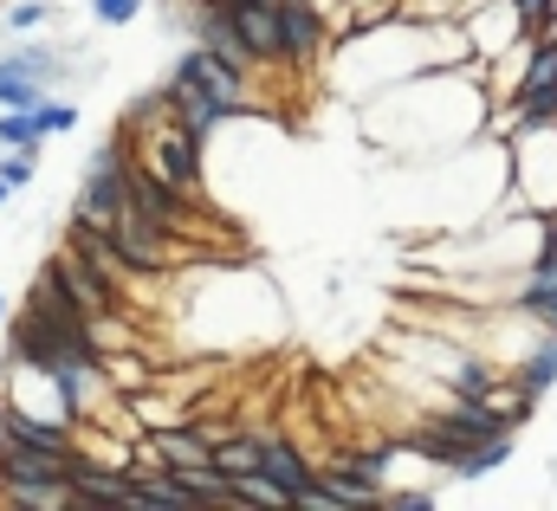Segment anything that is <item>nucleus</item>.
<instances>
[{"label":"nucleus","mask_w":557,"mask_h":511,"mask_svg":"<svg viewBox=\"0 0 557 511\" xmlns=\"http://www.w3.org/2000/svg\"><path fill=\"white\" fill-rule=\"evenodd\" d=\"M39 272H52V285H59V291H65L85 317H111V311H124V291H117V285L91 265V259L78 253V247H59V253L46 259Z\"/></svg>","instance_id":"7"},{"label":"nucleus","mask_w":557,"mask_h":511,"mask_svg":"<svg viewBox=\"0 0 557 511\" xmlns=\"http://www.w3.org/2000/svg\"><path fill=\"white\" fill-rule=\"evenodd\" d=\"M331 46V13L324 0H278V72L318 65Z\"/></svg>","instance_id":"5"},{"label":"nucleus","mask_w":557,"mask_h":511,"mask_svg":"<svg viewBox=\"0 0 557 511\" xmlns=\"http://www.w3.org/2000/svg\"><path fill=\"white\" fill-rule=\"evenodd\" d=\"M46 98V85L33 78V72H20L7 52H0V111H33Z\"/></svg>","instance_id":"16"},{"label":"nucleus","mask_w":557,"mask_h":511,"mask_svg":"<svg viewBox=\"0 0 557 511\" xmlns=\"http://www.w3.org/2000/svg\"><path fill=\"white\" fill-rule=\"evenodd\" d=\"M512 383L525 388V395H539V401L552 395V388H557V331H545V337H539V350L519 363V376H512Z\"/></svg>","instance_id":"13"},{"label":"nucleus","mask_w":557,"mask_h":511,"mask_svg":"<svg viewBox=\"0 0 557 511\" xmlns=\"http://www.w3.org/2000/svg\"><path fill=\"white\" fill-rule=\"evenodd\" d=\"M131 149H137V155L162 175V182H169V188H175V195H188V201H201V195H208V142H195L188 129L169 117V111H162L149 129H137V136H131Z\"/></svg>","instance_id":"2"},{"label":"nucleus","mask_w":557,"mask_h":511,"mask_svg":"<svg viewBox=\"0 0 557 511\" xmlns=\"http://www.w3.org/2000/svg\"><path fill=\"white\" fill-rule=\"evenodd\" d=\"M124 175H131V136L117 129V136H104L98 149H91V162H85V182H78V201H72V214H85V221H117L124 214V201H131V188H124Z\"/></svg>","instance_id":"3"},{"label":"nucleus","mask_w":557,"mask_h":511,"mask_svg":"<svg viewBox=\"0 0 557 511\" xmlns=\"http://www.w3.org/2000/svg\"><path fill=\"white\" fill-rule=\"evenodd\" d=\"M33 175H39V149H0V182L20 195V188H33Z\"/></svg>","instance_id":"20"},{"label":"nucleus","mask_w":557,"mask_h":511,"mask_svg":"<svg viewBox=\"0 0 557 511\" xmlns=\"http://www.w3.org/2000/svg\"><path fill=\"white\" fill-rule=\"evenodd\" d=\"M104 234H111V247L124 253V265H131L137 278H169V272H175V259H182V240H175V234H162L156 221H143L131 201H124V214H117V221H104Z\"/></svg>","instance_id":"4"},{"label":"nucleus","mask_w":557,"mask_h":511,"mask_svg":"<svg viewBox=\"0 0 557 511\" xmlns=\"http://www.w3.org/2000/svg\"><path fill=\"white\" fill-rule=\"evenodd\" d=\"M143 13V0H91V20L98 26H131Z\"/></svg>","instance_id":"22"},{"label":"nucleus","mask_w":557,"mask_h":511,"mask_svg":"<svg viewBox=\"0 0 557 511\" xmlns=\"http://www.w3.org/2000/svg\"><path fill=\"white\" fill-rule=\"evenodd\" d=\"M0 324H7V298H0Z\"/></svg>","instance_id":"25"},{"label":"nucleus","mask_w":557,"mask_h":511,"mask_svg":"<svg viewBox=\"0 0 557 511\" xmlns=\"http://www.w3.org/2000/svg\"><path fill=\"white\" fill-rule=\"evenodd\" d=\"M525 317H539L545 331H557V259L539 253L532 259V272H525V285H519V298H512Z\"/></svg>","instance_id":"10"},{"label":"nucleus","mask_w":557,"mask_h":511,"mask_svg":"<svg viewBox=\"0 0 557 511\" xmlns=\"http://www.w3.org/2000/svg\"><path fill=\"white\" fill-rule=\"evenodd\" d=\"M0 149H46L33 111H0Z\"/></svg>","instance_id":"19"},{"label":"nucleus","mask_w":557,"mask_h":511,"mask_svg":"<svg viewBox=\"0 0 557 511\" xmlns=\"http://www.w3.org/2000/svg\"><path fill=\"white\" fill-rule=\"evenodd\" d=\"M227 13H234V26L247 39L253 65L278 72V7H267V0H227Z\"/></svg>","instance_id":"9"},{"label":"nucleus","mask_w":557,"mask_h":511,"mask_svg":"<svg viewBox=\"0 0 557 511\" xmlns=\"http://www.w3.org/2000/svg\"><path fill=\"white\" fill-rule=\"evenodd\" d=\"M260 473L278 486L285 506H298V493L318 479V466L305 460V447H298L292 434H278V427H260Z\"/></svg>","instance_id":"8"},{"label":"nucleus","mask_w":557,"mask_h":511,"mask_svg":"<svg viewBox=\"0 0 557 511\" xmlns=\"http://www.w3.org/2000/svg\"><path fill=\"white\" fill-rule=\"evenodd\" d=\"M214 466H221L227 479H247V473H260V434H253V427H234V434H221V440H214Z\"/></svg>","instance_id":"12"},{"label":"nucleus","mask_w":557,"mask_h":511,"mask_svg":"<svg viewBox=\"0 0 557 511\" xmlns=\"http://www.w3.org/2000/svg\"><path fill=\"white\" fill-rule=\"evenodd\" d=\"M169 78H175V85H188V91H201V98H221V104H234V111H247V104H253V72H240V65L214 59V52H208V46H195V39H188V52L169 65Z\"/></svg>","instance_id":"6"},{"label":"nucleus","mask_w":557,"mask_h":511,"mask_svg":"<svg viewBox=\"0 0 557 511\" xmlns=\"http://www.w3.org/2000/svg\"><path fill=\"white\" fill-rule=\"evenodd\" d=\"M512 447H519V434H493V440H473V447L460 453L454 479H486L493 466H506V460H512Z\"/></svg>","instance_id":"15"},{"label":"nucleus","mask_w":557,"mask_h":511,"mask_svg":"<svg viewBox=\"0 0 557 511\" xmlns=\"http://www.w3.org/2000/svg\"><path fill=\"white\" fill-rule=\"evenodd\" d=\"M46 20H52V0H13V7L0 13V26H7L13 39H26V33H39Z\"/></svg>","instance_id":"17"},{"label":"nucleus","mask_w":557,"mask_h":511,"mask_svg":"<svg viewBox=\"0 0 557 511\" xmlns=\"http://www.w3.org/2000/svg\"><path fill=\"white\" fill-rule=\"evenodd\" d=\"M267 7H278V0H267Z\"/></svg>","instance_id":"26"},{"label":"nucleus","mask_w":557,"mask_h":511,"mask_svg":"<svg viewBox=\"0 0 557 511\" xmlns=\"http://www.w3.org/2000/svg\"><path fill=\"white\" fill-rule=\"evenodd\" d=\"M447 388H454V395H499L506 376H499V363H486V357H454V363H447Z\"/></svg>","instance_id":"14"},{"label":"nucleus","mask_w":557,"mask_h":511,"mask_svg":"<svg viewBox=\"0 0 557 511\" xmlns=\"http://www.w3.org/2000/svg\"><path fill=\"white\" fill-rule=\"evenodd\" d=\"M532 91H557V33H539L525 65L512 72V98H532Z\"/></svg>","instance_id":"11"},{"label":"nucleus","mask_w":557,"mask_h":511,"mask_svg":"<svg viewBox=\"0 0 557 511\" xmlns=\"http://www.w3.org/2000/svg\"><path fill=\"white\" fill-rule=\"evenodd\" d=\"M7 201H13V188H7V182H0V208H7Z\"/></svg>","instance_id":"24"},{"label":"nucleus","mask_w":557,"mask_h":511,"mask_svg":"<svg viewBox=\"0 0 557 511\" xmlns=\"http://www.w3.org/2000/svg\"><path fill=\"white\" fill-rule=\"evenodd\" d=\"M512 13H519V33H525V39L557 33V0H512Z\"/></svg>","instance_id":"21"},{"label":"nucleus","mask_w":557,"mask_h":511,"mask_svg":"<svg viewBox=\"0 0 557 511\" xmlns=\"http://www.w3.org/2000/svg\"><path fill=\"white\" fill-rule=\"evenodd\" d=\"M33 124H39V136H72V129H78V104L39 98V104H33Z\"/></svg>","instance_id":"18"},{"label":"nucleus","mask_w":557,"mask_h":511,"mask_svg":"<svg viewBox=\"0 0 557 511\" xmlns=\"http://www.w3.org/2000/svg\"><path fill=\"white\" fill-rule=\"evenodd\" d=\"M72 453H39L20 440H0V506L13 511H65L72 506Z\"/></svg>","instance_id":"1"},{"label":"nucleus","mask_w":557,"mask_h":511,"mask_svg":"<svg viewBox=\"0 0 557 511\" xmlns=\"http://www.w3.org/2000/svg\"><path fill=\"white\" fill-rule=\"evenodd\" d=\"M376 511H434V493H383Z\"/></svg>","instance_id":"23"}]
</instances>
